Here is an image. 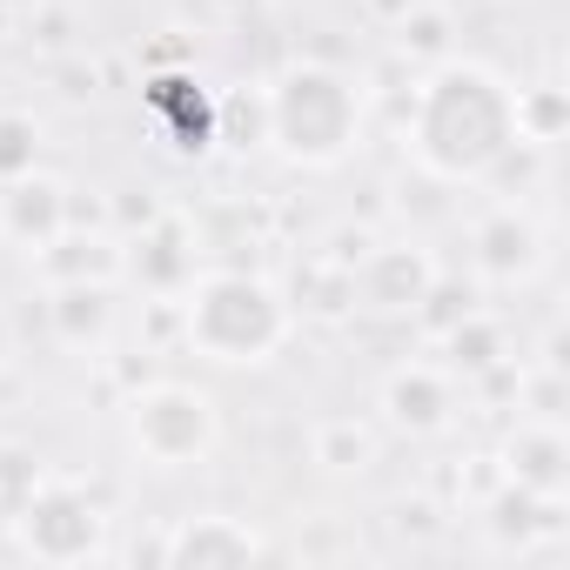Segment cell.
<instances>
[{"label":"cell","instance_id":"1","mask_svg":"<svg viewBox=\"0 0 570 570\" xmlns=\"http://www.w3.org/2000/svg\"><path fill=\"white\" fill-rule=\"evenodd\" d=\"M510 135H517V108L503 81L476 68H443L416 101V155L436 175H483L510 148Z\"/></svg>","mask_w":570,"mask_h":570},{"label":"cell","instance_id":"2","mask_svg":"<svg viewBox=\"0 0 570 570\" xmlns=\"http://www.w3.org/2000/svg\"><path fill=\"white\" fill-rule=\"evenodd\" d=\"M282 336H289V309L275 303L268 282L248 275H208L188 303V343L215 363H262Z\"/></svg>","mask_w":570,"mask_h":570},{"label":"cell","instance_id":"3","mask_svg":"<svg viewBox=\"0 0 570 570\" xmlns=\"http://www.w3.org/2000/svg\"><path fill=\"white\" fill-rule=\"evenodd\" d=\"M268 135L296 161H336L356 135V88L330 68H296L268 95Z\"/></svg>","mask_w":570,"mask_h":570},{"label":"cell","instance_id":"4","mask_svg":"<svg viewBox=\"0 0 570 570\" xmlns=\"http://www.w3.org/2000/svg\"><path fill=\"white\" fill-rule=\"evenodd\" d=\"M208 436H215V410H208V396H195L181 383H161L135 403V450L161 470L195 463L208 450Z\"/></svg>","mask_w":570,"mask_h":570},{"label":"cell","instance_id":"5","mask_svg":"<svg viewBox=\"0 0 570 570\" xmlns=\"http://www.w3.org/2000/svg\"><path fill=\"white\" fill-rule=\"evenodd\" d=\"M21 537H28L35 557L68 563V557H88V550L101 543V517H95V503H81L75 490H41V497H28V510H21Z\"/></svg>","mask_w":570,"mask_h":570},{"label":"cell","instance_id":"6","mask_svg":"<svg viewBox=\"0 0 570 570\" xmlns=\"http://www.w3.org/2000/svg\"><path fill=\"white\" fill-rule=\"evenodd\" d=\"M0 222H8V235L14 242H55V228H61V188L55 181H14L8 188V202H0Z\"/></svg>","mask_w":570,"mask_h":570},{"label":"cell","instance_id":"7","mask_svg":"<svg viewBox=\"0 0 570 570\" xmlns=\"http://www.w3.org/2000/svg\"><path fill=\"white\" fill-rule=\"evenodd\" d=\"M168 557H175V563H215V557L242 563V557H255V537H248L242 523H228V517H202V523H188V530L168 543Z\"/></svg>","mask_w":570,"mask_h":570},{"label":"cell","instance_id":"8","mask_svg":"<svg viewBox=\"0 0 570 570\" xmlns=\"http://www.w3.org/2000/svg\"><path fill=\"white\" fill-rule=\"evenodd\" d=\"M390 410H396V423H410V430H436V423H443V383L423 376V370H410V376L390 383Z\"/></svg>","mask_w":570,"mask_h":570}]
</instances>
